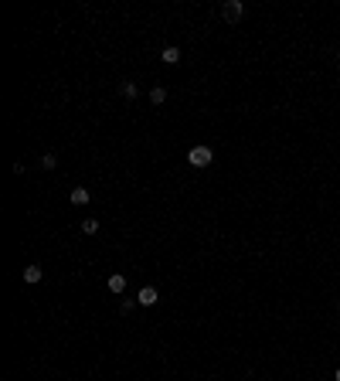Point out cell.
Returning <instances> with one entry per match:
<instances>
[{"instance_id": "obj_14", "label": "cell", "mask_w": 340, "mask_h": 381, "mask_svg": "<svg viewBox=\"0 0 340 381\" xmlns=\"http://www.w3.org/2000/svg\"><path fill=\"white\" fill-rule=\"evenodd\" d=\"M337 313H340V303H337Z\"/></svg>"}, {"instance_id": "obj_13", "label": "cell", "mask_w": 340, "mask_h": 381, "mask_svg": "<svg viewBox=\"0 0 340 381\" xmlns=\"http://www.w3.org/2000/svg\"><path fill=\"white\" fill-rule=\"evenodd\" d=\"M334 381H340V368H337V371H334Z\"/></svg>"}, {"instance_id": "obj_8", "label": "cell", "mask_w": 340, "mask_h": 381, "mask_svg": "<svg viewBox=\"0 0 340 381\" xmlns=\"http://www.w3.org/2000/svg\"><path fill=\"white\" fill-rule=\"evenodd\" d=\"M150 102L153 106H164V102H167V89H164V85H153L150 89Z\"/></svg>"}, {"instance_id": "obj_6", "label": "cell", "mask_w": 340, "mask_h": 381, "mask_svg": "<svg viewBox=\"0 0 340 381\" xmlns=\"http://www.w3.org/2000/svg\"><path fill=\"white\" fill-rule=\"evenodd\" d=\"M106 286H109V293H123V289H126V276H123V272H113Z\"/></svg>"}, {"instance_id": "obj_2", "label": "cell", "mask_w": 340, "mask_h": 381, "mask_svg": "<svg viewBox=\"0 0 340 381\" xmlns=\"http://www.w3.org/2000/svg\"><path fill=\"white\" fill-rule=\"evenodd\" d=\"M221 14H225L228 24H238V20L245 17V3H242V0H228L225 7H221Z\"/></svg>"}, {"instance_id": "obj_1", "label": "cell", "mask_w": 340, "mask_h": 381, "mask_svg": "<svg viewBox=\"0 0 340 381\" xmlns=\"http://www.w3.org/2000/svg\"><path fill=\"white\" fill-rule=\"evenodd\" d=\"M187 164H190V167H197V171H201V167H211V164H214V150L204 147V143H197V147H190Z\"/></svg>"}, {"instance_id": "obj_10", "label": "cell", "mask_w": 340, "mask_h": 381, "mask_svg": "<svg viewBox=\"0 0 340 381\" xmlns=\"http://www.w3.org/2000/svg\"><path fill=\"white\" fill-rule=\"evenodd\" d=\"M99 228H102V225H99V218H85V221H82V231H85V235H95Z\"/></svg>"}, {"instance_id": "obj_5", "label": "cell", "mask_w": 340, "mask_h": 381, "mask_svg": "<svg viewBox=\"0 0 340 381\" xmlns=\"http://www.w3.org/2000/svg\"><path fill=\"white\" fill-rule=\"evenodd\" d=\"M68 201H72V204H89L92 194H89L85 188H75V190H68Z\"/></svg>"}, {"instance_id": "obj_4", "label": "cell", "mask_w": 340, "mask_h": 381, "mask_svg": "<svg viewBox=\"0 0 340 381\" xmlns=\"http://www.w3.org/2000/svg\"><path fill=\"white\" fill-rule=\"evenodd\" d=\"M160 61H164V65H177V61H180V48H177V44H167V48L160 51Z\"/></svg>"}, {"instance_id": "obj_9", "label": "cell", "mask_w": 340, "mask_h": 381, "mask_svg": "<svg viewBox=\"0 0 340 381\" xmlns=\"http://www.w3.org/2000/svg\"><path fill=\"white\" fill-rule=\"evenodd\" d=\"M119 95H123V99H136V95H140L136 82H119Z\"/></svg>"}, {"instance_id": "obj_3", "label": "cell", "mask_w": 340, "mask_h": 381, "mask_svg": "<svg viewBox=\"0 0 340 381\" xmlns=\"http://www.w3.org/2000/svg\"><path fill=\"white\" fill-rule=\"evenodd\" d=\"M157 300H160L157 286H143V289L136 293V303H140V306H157Z\"/></svg>"}, {"instance_id": "obj_11", "label": "cell", "mask_w": 340, "mask_h": 381, "mask_svg": "<svg viewBox=\"0 0 340 381\" xmlns=\"http://www.w3.org/2000/svg\"><path fill=\"white\" fill-rule=\"evenodd\" d=\"M41 167H44V171H55V167H58V157H55V153H44V157H41Z\"/></svg>"}, {"instance_id": "obj_12", "label": "cell", "mask_w": 340, "mask_h": 381, "mask_svg": "<svg viewBox=\"0 0 340 381\" xmlns=\"http://www.w3.org/2000/svg\"><path fill=\"white\" fill-rule=\"evenodd\" d=\"M136 306H140V303H136V300H123V303H119V310H123V313H133Z\"/></svg>"}, {"instance_id": "obj_7", "label": "cell", "mask_w": 340, "mask_h": 381, "mask_svg": "<svg viewBox=\"0 0 340 381\" xmlns=\"http://www.w3.org/2000/svg\"><path fill=\"white\" fill-rule=\"evenodd\" d=\"M41 276H44V269H41V266H27V269H24V283H31V286L41 283Z\"/></svg>"}]
</instances>
